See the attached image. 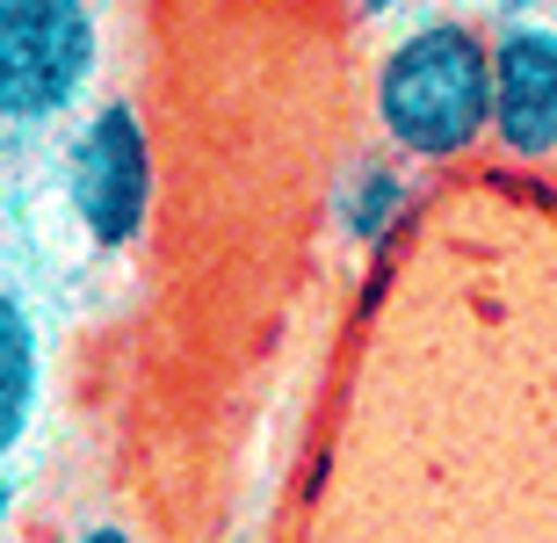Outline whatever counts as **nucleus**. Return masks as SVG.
I'll use <instances>...</instances> for the list:
<instances>
[{"label": "nucleus", "instance_id": "7ed1b4c3", "mask_svg": "<svg viewBox=\"0 0 557 543\" xmlns=\"http://www.w3.org/2000/svg\"><path fill=\"white\" fill-rule=\"evenodd\" d=\"M59 196L95 254H131L152 232L160 203V146L131 95L87 102L59 138Z\"/></svg>", "mask_w": 557, "mask_h": 543}, {"label": "nucleus", "instance_id": "423d86ee", "mask_svg": "<svg viewBox=\"0 0 557 543\" xmlns=\"http://www.w3.org/2000/svg\"><path fill=\"white\" fill-rule=\"evenodd\" d=\"M44 406V334L22 297H0V471L15 464Z\"/></svg>", "mask_w": 557, "mask_h": 543}, {"label": "nucleus", "instance_id": "20e7f679", "mask_svg": "<svg viewBox=\"0 0 557 543\" xmlns=\"http://www.w3.org/2000/svg\"><path fill=\"white\" fill-rule=\"evenodd\" d=\"M493 152L557 168V15L493 22Z\"/></svg>", "mask_w": 557, "mask_h": 543}, {"label": "nucleus", "instance_id": "1a4fd4ad", "mask_svg": "<svg viewBox=\"0 0 557 543\" xmlns=\"http://www.w3.org/2000/svg\"><path fill=\"white\" fill-rule=\"evenodd\" d=\"M15 536V485H8V471H0V543Z\"/></svg>", "mask_w": 557, "mask_h": 543}, {"label": "nucleus", "instance_id": "9d476101", "mask_svg": "<svg viewBox=\"0 0 557 543\" xmlns=\"http://www.w3.org/2000/svg\"><path fill=\"white\" fill-rule=\"evenodd\" d=\"M0 297H8V291H0Z\"/></svg>", "mask_w": 557, "mask_h": 543}, {"label": "nucleus", "instance_id": "f257e3e1", "mask_svg": "<svg viewBox=\"0 0 557 543\" xmlns=\"http://www.w3.org/2000/svg\"><path fill=\"white\" fill-rule=\"evenodd\" d=\"M376 146L420 174L493 152V22L463 8H413L370 65Z\"/></svg>", "mask_w": 557, "mask_h": 543}, {"label": "nucleus", "instance_id": "6e6552de", "mask_svg": "<svg viewBox=\"0 0 557 543\" xmlns=\"http://www.w3.org/2000/svg\"><path fill=\"white\" fill-rule=\"evenodd\" d=\"M406 8H413V0H348V15H355V22H398Z\"/></svg>", "mask_w": 557, "mask_h": 543}, {"label": "nucleus", "instance_id": "39448f33", "mask_svg": "<svg viewBox=\"0 0 557 543\" xmlns=\"http://www.w3.org/2000/svg\"><path fill=\"white\" fill-rule=\"evenodd\" d=\"M413 210H420V168H406V160L384 152V146H362L355 160H341V174L326 182V225L355 261L392 254L398 232L413 225Z\"/></svg>", "mask_w": 557, "mask_h": 543}, {"label": "nucleus", "instance_id": "f03ea898", "mask_svg": "<svg viewBox=\"0 0 557 543\" xmlns=\"http://www.w3.org/2000/svg\"><path fill=\"white\" fill-rule=\"evenodd\" d=\"M102 51V0H0V131H65L95 102Z\"/></svg>", "mask_w": 557, "mask_h": 543}, {"label": "nucleus", "instance_id": "0eeeda50", "mask_svg": "<svg viewBox=\"0 0 557 543\" xmlns=\"http://www.w3.org/2000/svg\"><path fill=\"white\" fill-rule=\"evenodd\" d=\"M73 543H145L131 522H81L73 529Z\"/></svg>", "mask_w": 557, "mask_h": 543}]
</instances>
